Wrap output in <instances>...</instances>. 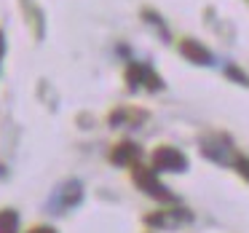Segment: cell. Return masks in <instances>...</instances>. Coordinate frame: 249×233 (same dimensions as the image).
<instances>
[{
	"mask_svg": "<svg viewBox=\"0 0 249 233\" xmlns=\"http://www.w3.org/2000/svg\"><path fill=\"white\" fill-rule=\"evenodd\" d=\"M81 193H83L81 182H65V185H62V188L54 193V198L49 201V209H54V212L70 209V206H75L78 201H81Z\"/></svg>",
	"mask_w": 249,
	"mask_h": 233,
	"instance_id": "1",
	"label": "cell"
},
{
	"mask_svg": "<svg viewBox=\"0 0 249 233\" xmlns=\"http://www.w3.org/2000/svg\"><path fill=\"white\" fill-rule=\"evenodd\" d=\"M134 179H137V185H140L142 190L153 193V198H172V196H169V190L161 188V182L156 179V174L147 172V169H137V172H134Z\"/></svg>",
	"mask_w": 249,
	"mask_h": 233,
	"instance_id": "2",
	"label": "cell"
},
{
	"mask_svg": "<svg viewBox=\"0 0 249 233\" xmlns=\"http://www.w3.org/2000/svg\"><path fill=\"white\" fill-rule=\"evenodd\" d=\"M156 166L166 169V172H179V169H185L188 163H185V158L179 156L177 150H166V147H161V150L156 153Z\"/></svg>",
	"mask_w": 249,
	"mask_h": 233,
	"instance_id": "3",
	"label": "cell"
},
{
	"mask_svg": "<svg viewBox=\"0 0 249 233\" xmlns=\"http://www.w3.org/2000/svg\"><path fill=\"white\" fill-rule=\"evenodd\" d=\"M17 228H19L17 212H11V209L0 212V233H17Z\"/></svg>",
	"mask_w": 249,
	"mask_h": 233,
	"instance_id": "4",
	"label": "cell"
},
{
	"mask_svg": "<svg viewBox=\"0 0 249 233\" xmlns=\"http://www.w3.org/2000/svg\"><path fill=\"white\" fill-rule=\"evenodd\" d=\"M134 156H137V147L131 145V142H126V145H118V147H115L113 161H115V163H129Z\"/></svg>",
	"mask_w": 249,
	"mask_h": 233,
	"instance_id": "5",
	"label": "cell"
},
{
	"mask_svg": "<svg viewBox=\"0 0 249 233\" xmlns=\"http://www.w3.org/2000/svg\"><path fill=\"white\" fill-rule=\"evenodd\" d=\"M185 54H190L193 59H198V62H209V59H212V56L204 54V51H201L196 43H185Z\"/></svg>",
	"mask_w": 249,
	"mask_h": 233,
	"instance_id": "6",
	"label": "cell"
},
{
	"mask_svg": "<svg viewBox=\"0 0 249 233\" xmlns=\"http://www.w3.org/2000/svg\"><path fill=\"white\" fill-rule=\"evenodd\" d=\"M30 233H56L54 228H49V225H38V228H33Z\"/></svg>",
	"mask_w": 249,
	"mask_h": 233,
	"instance_id": "7",
	"label": "cell"
},
{
	"mask_svg": "<svg viewBox=\"0 0 249 233\" xmlns=\"http://www.w3.org/2000/svg\"><path fill=\"white\" fill-rule=\"evenodd\" d=\"M3 51H6V46H3V35H0V59H3Z\"/></svg>",
	"mask_w": 249,
	"mask_h": 233,
	"instance_id": "8",
	"label": "cell"
}]
</instances>
